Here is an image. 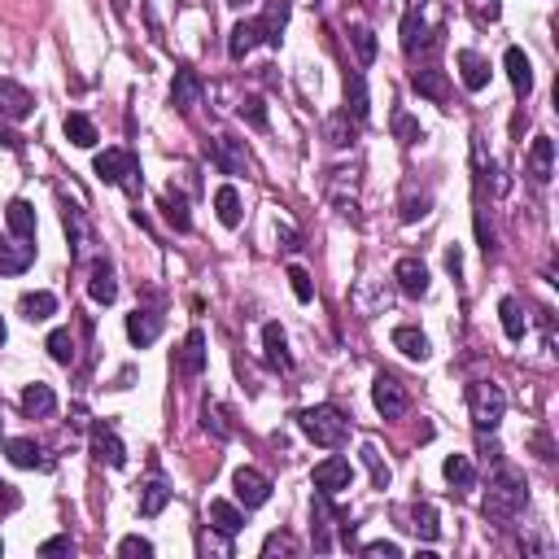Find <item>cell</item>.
<instances>
[{
	"label": "cell",
	"instance_id": "obj_1",
	"mask_svg": "<svg viewBox=\"0 0 559 559\" xmlns=\"http://www.w3.org/2000/svg\"><path fill=\"white\" fill-rule=\"evenodd\" d=\"M529 503V486H525V472H516L507 463L494 467V481H489V494H486V516L489 520H511L520 516Z\"/></svg>",
	"mask_w": 559,
	"mask_h": 559
},
{
	"label": "cell",
	"instance_id": "obj_2",
	"mask_svg": "<svg viewBox=\"0 0 559 559\" xmlns=\"http://www.w3.org/2000/svg\"><path fill=\"white\" fill-rule=\"evenodd\" d=\"M297 429L315 441V446H323V450H337V446H345V438H350V419H345L337 407H328V402L306 407V411L297 415Z\"/></svg>",
	"mask_w": 559,
	"mask_h": 559
},
{
	"label": "cell",
	"instance_id": "obj_3",
	"mask_svg": "<svg viewBox=\"0 0 559 559\" xmlns=\"http://www.w3.org/2000/svg\"><path fill=\"white\" fill-rule=\"evenodd\" d=\"M467 411H472V424H477L481 433H494V429L503 424V415H507V393H503V385H494V381H472V385H467Z\"/></svg>",
	"mask_w": 559,
	"mask_h": 559
},
{
	"label": "cell",
	"instance_id": "obj_4",
	"mask_svg": "<svg viewBox=\"0 0 559 559\" xmlns=\"http://www.w3.org/2000/svg\"><path fill=\"white\" fill-rule=\"evenodd\" d=\"M92 170H97L101 184L140 193V162H136V153H127V149H105V153H97Z\"/></svg>",
	"mask_w": 559,
	"mask_h": 559
},
{
	"label": "cell",
	"instance_id": "obj_5",
	"mask_svg": "<svg viewBox=\"0 0 559 559\" xmlns=\"http://www.w3.org/2000/svg\"><path fill=\"white\" fill-rule=\"evenodd\" d=\"M371 402H376V411L385 415V419H398V415H407V407H411L407 385H402L398 376H390V371L376 376V385H371Z\"/></svg>",
	"mask_w": 559,
	"mask_h": 559
},
{
	"label": "cell",
	"instance_id": "obj_6",
	"mask_svg": "<svg viewBox=\"0 0 559 559\" xmlns=\"http://www.w3.org/2000/svg\"><path fill=\"white\" fill-rule=\"evenodd\" d=\"M311 481H315L319 494H333V498H337L341 489L354 486V467H350V459H341V455H328L323 463H315Z\"/></svg>",
	"mask_w": 559,
	"mask_h": 559
},
{
	"label": "cell",
	"instance_id": "obj_7",
	"mask_svg": "<svg viewBox=\"0 0 559 559\" xmlns=\"http://www.w3.org/2000/svg\"><path fill=\"white\" fill-rule=\"evenodd\" d=\"M232 489H236V503H241L245 511L263 507L271 498V481L258 467H236V472H232Z\"/></svg>",
	"mask_w": 559,
	"mask_h": 559
},
{
	"label": "cell",
	"instance_id": "obj_8",
	"mask_svg": "<svg viewBox=\"0 0 559 559\" xmlns=\"http://www.w3.org/2000/svg\"><path fill=\"white\" fill-rule=\"evenodd\" d=\"M525 175H529L534 184H551V175H555V140H551V136H537L534 145H529Z\"/></svg>",
	"mask_w": 559,
	"mask_h": 559
},
{
	"label": "cell",
	"instance_id": "obj_9",
	"mask_svg": "<svg viewBox=\"0 0 559 559\" xmlns=\"http://www.w3.org/2000/svg\"><path fill=\"white\" fill-rule=\"evenodd\" d=\"M31 110H35V97L26 92L23 83H14V79H0V114L14 122L31 119Z\"/></svg>",
	"mask_w": 559,
	"mask_h": 559
},
{
	"label": "cell",
	"instance_id": "obj_10",
	"mask_svg": "<svg viewBox=\"0 0 559 559\" xmlns=\"http://www.w3.org/2000/svg\"><path fill=\"white\" fill-rule=\"evenodd\" d=\"M258 44H267V31L258 18H245V23L232 26V40H227V53H232V62H241L249 53L258 49Z\"/></svg>",
	"mask_w": 559,
	"mask_h": 559
},
{
	"label": "cell",
	"instance_id": "obj_11",
	"mask_svg": "<svg viewBox=\"0 0 559 559\" xmlns=\"http://www.w3.org/2000/svg\"><path fill=\"white\" fill-rule=\"evenodd\" d=\"M263 359H267L271 371H293V354H289V337L280 323H267L263 328Z\"/></svg>",
	"mask_w": 559,
	"mask_h": 559
},
{
	"label": "cell",
	"instance_id": "obj_12",
	"mask_svg": "<svg viewBox=\"0 0 559 559\" xmlns=\"http://www.w3.org/2000/svg\"><path fill=\"white\" fill-rule=\"evenodd\" d=\"M206 92V83H201V74L188 71V66H179L175 71V83H170V101H175V110H193L197 101Z\"/></svg>",
	"mask_w": 559,
	"mask_h": 559
},
{
	"label": "cell",
	"instance_id": "obj_13",
	"mask_svg": "<svg viewBox=\"0 0 559 559\" xmlns=\"http://www.w3.org/2000/svg\"><path fill=\"white\" fill-rule=\"evenodd\" d=\"M35 263V245L31 241H0V275H23Z\"/></svg>",
	"mask_w": 559,
	"mask_h": 559
},
{
	"label": "cell",
	"instance_id": "obj_14",
	"mask_svg": "<svg viewBox=\"0 0 559 559\" xmlns=\"http://www.w3.org/2000/svg\"><path fill=\"white\" fill-rule=\"evenodd\" d=\"M92 455H97L101 463H110V467H122V463H127V446L119 441V433H114L110 424H97V429H92Z\"/></svg>",
	"mask_w": 559,
	"mask_h": 559
},
{
	"label": "cell",
	"instance_id": "obj_15",
	"mask_svg": "<svg viewBox=\"0 0 559 559\" xmlns=\"http://www.w3.org/2000/svg\"><path fill=\"white\" fill-rule=\"evenodd\" d=\"M459 79L467 92H486L489 88V62L477 49H463L459 53Z\"/></svg>",
	"mask_w": 559,
	"mask_h": 559
},
{
	"label": "cell",
	"instance_id": "obj_16",
	"mask_svg": "<svg viewBox=\"0 0 559 559\" xmlns=\"http://www.w3.org/2000/svg\"><path fill=\"white\" fill-rule=\"evenodd\" d=\"M345 114H350L354 122H367V114H371V97H367L363 71L345 74Z\"/></svg>",
	"mask_w": 559,
	"mask_h": 559
},
{
	"label": "cell",
	"instance_id": "obj_17",
	"mask_svg": "<svg viewBox=\"0 0 559 559\" xmlns=\"http://www.w3.org/2000/svg\"><path fill=\"white\" fill-rule=\"evenodd\" d=\"M127 337H131V345H153V341L162 337V315L158 311H131L127 315Z\"/></svg>",
	"mask_w": 559,
	"mask_h": 559
},
{
	"label": "cell",
	"instance_id": "obj_18",
	"mask_svg": "<svg viewBox=\"0 0 559 559\" xmlns=\"http://www.w3.org/2000/svg\"><path fill=\"white\" fill-rule=\"evenodd\" d=\"M393 280H398V289L407 293V297H424L429 293V267L419 258H402L393 267Z\"/></svg>",
	"mask_w": 559,
	"mask_h": 559
},
{
	"label": "cell",
	"instance_id": "obj_19",
	"mask_svg": "<svg viewBox=\"0 0 559 559\" xmlns=\"http://www.w3.org/2000/svg\"><path fill=\"white\" fill-rule=\"evenodd\" d=\"M23 411L31 415V419H49V415L57 411V393H53V385L31 381V385L23 390Z\"/></svg>",
	"mask_w": 559,
	"mask_h": 559
},
{
	"label": "cell",
	"instance_id": "obj_20",
	"mask_svg": "<svg viewBox=\"0 0 559 559\" xmlns=\"http://www.w3.org/2000/svg\"><path fill=\"white\" fill-rule=\"evenodd\" d=\"M5 223H9V232H14L18 241H35V206H31V201L14 197V201L5 206Z\"/></svg>",
	"mask_w": 559,
	"mask_h": 559
},
{
	"label": "cell",
	"instance_id": "obj_21",
	"mask_svg": "<svg viewBox=\"0 0 559 559\" xmlns=\"http://www.w3.org/2000/svg\"><path fill=\"white\" fill-rule=\"evenodd\" d=\"M206 153H210V162H215L223 175H241V170H245V149L236 145V140H227V136L210 140V145H206Z\"/></svg>",
	"mask_w": 559,
	"mask_h": 559
},
{
	"label": "cell",
	"instance_id": "obj_22",
	"mask_svg": "<svg viewBox=\"0 0 559 559\" xmlns=\"http://www.w3.org/2000/svg\"><path fill=\"white\" fill-rule=\"evenodd\" d=\"M503 66H507L511 88H516L520 97H529V92H534V66H529V57H525V49H516V44H511V49L503 53Z\"/></svg>",
	"mask_w": 559,
	"mask_h": 559
},
{
	"label": "cell",
	"instance_id": "obj_23",
	"mask_svg": "<svg viewBox=\"0 0 559 559\" xmlns=\"http://www.w3.org/2000/svg\"><path fill=\"white\" fill-rule=\"evenodd\" d=\"M210 529H219L223 537H236L245 529V511L236 503H227V498H215L210 503Z\"/></svg>",
	"mask_w": 559,
	"mask_h": 559
},
{
	"label": "cell",
	"instance_id": "obj_24",
	"mask_svg": "<svg viewBox=\"0 0 559 559\" xmlns=\"http://www.w3.org/2000/svg\"><path fill=\"white\" fill-rule=\"evenodd\" d=\"M411 88L419 92V97H429L433 105H446V97H450V88H446V74H441L438 66L411 71Z\"/></svg>",
	"mask_w": 559,
	"mask_h": 559
},
{
	"label": "cell",
	"instance_id": "obj_25",
	"mask_svg": "<svg viewBox=\"0 0 559 559\" xmlns=\"http://www.w3.org/2000/svg\"><path fill=\"white\" fill-rule=\"evenodd\" d=\"M88 297L97 306H110L119 297V280H114V267L110 263H92V280H88Z\"/></svg>",
	"mask_w": 559,
	"mask_h": 559
},
{
	"label": "cell",
	"instance_id": "obj_26",
	"mask_svg": "<svg viewBox=\"0 0 559 559\" xmlns=\"http://www.w3.org/2000/svg\"><path fill=\"white\" fill-rule=\"evenodd\" d=\"M5 455H9L14 467H53V463L44 459V450H40L31 438H9L5 441Z\"/></svg>",
	"mask_w": 559,
	"mask_h": 559
},
{
	"label": "cell",
	"instance_id": "obj_27",
	"mask_svg": "<svg viewBox=\"0 0 559 559\" xmlns=\"http://www.w3.org/2000/svg\"><path fill=\"white\" fill-rule=\"evenodd\" d=\"M179 371H188V376H201V371H206V333H201V328H193V333L184 337Z\"/></svg>",
	"mask_w": 559,
	"mask_h": 559
},
{
	"label": "cell",
	"instance_id": "obj_28",
	"mask_svg": "<svg viewBox=\"0 0 559 559\" xmlns=\"http://www.w3.org/2000/svg\"><path fill=\"white\" fill-rule=\"evenodd\" d=\"M167 503H170V486L162 481V477H153V481H145V486H140V503H136V507H140V516H145V520L162 516V507H167Z\"/></svg>",
	"mask_w": 559,
	"mask_h": 559
},
{
	"label": "cell",
	"instance_id": "obj_29",
	"mask_svg": "<svg viewBox=\"0 0 559 559\" xmlns=\"http://www.w3.org/2000/svg\"><path fill=\"white\" fill-rule=\"evenodd\" d=\"M393 350H402L415 363H424V359L433 354V345H429V337H424L419 328H393Z\"/></svg>",
	"mask_w": 559,
	"mask_h": 559
},
{
	"label": "cell",
	"instance_id": "obj_30",
	"mask_svg": "<svg viewBox=\"0 0 559 559\" xmlns=\"http://www.w3.org/2000/svg\"><path fill=\"white\" fill-rule=\"evenodd\" d=\"M18 311H23V319H31V323H44V319L57 315V297H53L49 289H40V293H23Z\"/></svg>",
	"mask_w": 559,
	"mask_h": 559
},
{
	"label": "cell",
	"instance_id": "obj_31",
	"mask_svg": "<svg viewBox=\"0 0 559 559\" xmlns=\"http://www.w3.org/2000/svg\"><path fill=\"white\" fill-rule=\"evenodd\" d=\"M311 520H315V551H328L333 546V494H315V503H311Z\"/></svg>",
	"mask_w": 559,
	"mask_h": 559
},
{
	"label": "cell",
	"instance_id": "obj_32",
	"mask_svg": "<svg viewBox=\"0 0 559 559\" xmlns=\"http://www.w3.org/2000/svg\"><path fill=\"white\" fill-rule=\"evenodd\" d=\"M62 131H66V140H71L74 149H92V145H97V122L88 119V114H66Z\"/></svg>",
	"mask_w": 559,
	"mask_h": 559
},
{
	"label": "cell",
	"instance_id": "obj_33",
	"mask_svg": "<svg viewBox=\"0 0 559 559\" xmlns=\"http://www.w3.org/2000/svg\"><path fill=\"white\" fill-rule=\"evenodd\" d=\"M289 0H267V9H263V31H267V44H280V35H284V26H289Z\"/></svg>",
	"mask_w": 559,
	"mask_h": 559
},
{
	"label": "cell",
	"instance_id": "obj_34",
	"mask_svg": "<svg viewBox=\"0 0 559 559\" xmlns=\"http://www.w3.org/2000/svg\"><path fill=\"white\" fill-rule=\"evenodd\" d=\"M441 477H446L455 489H472V486H477V467H472V459H467V455H446V463H441Z\"/></svg>",
	"mask_w": 559,
	"mask_h": 559
},
{
	"label": "cell",
	"instance_id": "obj_35",
	"mask_svg": "<svg viewBox=\"0 0 559 559\" xmlns=\"http://www.w3.org/2000/svg\"><path fill=\"white\" fill-rule=\"evenodd\" d=\"M498 315H503V333H507L511 341H525L529 319H525V306H520L516 297H503V302H498Z\"/></svg>",
	"mask_w": 559,
	"mask_h": 559
},
{
	"label": "cell",
	"instance_id": "obj_36",
	"mask_svg": "<svg viewBox=\"0 0 559 559\" xmlns=\"http://www.w3.org/2000/svg\"><path fill=\"white\" fill-rule=\"evenodd\" d=\"M215 215H219L223 227H236L241 223V193L232 184H223L219 193H215Z\"/></svg>",
	"mask_w": 559,
	"mask_h": 559
},
{
	"label": "cell",
	"instance_id": "obj_37",
	"mask_svg": "<svg viewBox=\"0 0 559 559\" xmlns=\"http://www.w3.org/2000/svg\"><path fill=\"white\" fill-rule=\"evenodd\" d=\"M359 455H363L367 472H371V486H376V489H390L393 472H390V463L381 459V450H376V446H371V441H363V450H359Z\"/></svg>",
	"mask_w": 559,
	"mask_h": 559
},
{
	"label": "cell",
	"instance_id": "obj_38",
	"mask_svg": "<svg viewBox=\"0 0 559 559\" xmlns=\"http://www.w3.org/2000/svg\"><path fill=\"white\" fill-rule=\"evenodd\" d=\"M411 520H415L411 529H415V534H419V537H424V542H438V537H441L438 507H433V503H419V507L411 511Z\"/></svg>",
	"mask_w": 559,
	"mask_h": 559
},
{
	"label": "cell",
	"instance_id": "obj_39",
	"mask_svg": "<svg viewBox=\"0 0 559 559\" xmlns=\"http://www.w3.org/2000/svg\"><path fill=\"white\" fill-rule=\"evenodd\" d=\"M44 350L53 354V363L71 367V363H74V337H71V328H57V333H49Z\"/></svg>",
	"mask_w": 559,
	"mask_h": 559
},
{
	"label": "cell",
	"instance_id": "obj_40",
	"mask_svg": "<svg viewBox=\"0 0 559 559\" xmlns=\"http://www.w3.org/2000/svg\"><path fill=\"white\" fill-rule=\"evenodd\" d=\"M162 215H167V223L175 227V232H188V227H193V219H188V201H184L179 193L162 197Z\"/></svg>",
	"mask_w": 559,
	"mask_h": 559
},
{
	"label": "cell",
	"instance_id": "obj_41",
	"mask_svg": "<svg viewBox=\"0 0 559 559\" xmlns=\"http://www.w3.org/2000/svg\"><path fill=\"white\" fill-rule=\"evenodd\" d=\"M323 136H328V145L333 149H345L350 140H354V127H350V114L341 110V114H333V119L323 122Z\"/></svg>",
	"mask_w": 559,
	"mask_h": 559
},
{
	"label": "cell",
	"instance_id": "obj_42",
	"mask_svg": "<svg viewBox=\"0 0 559 559\" xmlns=\"http://www.w3.org/2000/svg\"><path fill=\"white\" fill-rule=\"evenodd\" d=\"M350 44L359 53V66H371V62H376V35H371V26H354V31H350Z\"/></svg>",
	"mask_w": 559,
	"mask_h": 559
},
{
	"label": "cell",
	"instance_id": "obj_43",
	"mask_svg": "<svg viewBox=\"0 0 559 559\" xmlns=\"http://www.w3.org/2000/svg\"><path fill=\"white\" fill-rule=\"evenodd\" d=\"M393 136H398L402 145H415V140H424V127H419L407 110H393Z\"/></svg>",
	"mask_w": 559,
	"mask_h": 559
},
{
	"label": "cell",
	"instance_id": "obj_44",
	"mask_svg": "<svg viewBox=\"0 0 559 559\" xmlns=\"http://www.w3.org/2000/svg\"><path fill=\"white\" fill-rule=\"evenodd\" d=\"M429 193H415V184H407V197H402V223H415L429 215Z\"/></svg>",
	"mask_w": 559,
	"mask_h": 559
},
{
	"label": "cell",
	"instance_id": "obj_45",
	"mask_svg": "<svg viewBox=\"0 0 559 559\" xmlns=\"http://www.w3.org/2000/svg\"><path fill=\"white\" fill-rule=\"evenodd\" d=\"M241 119L249 122V127H258V131H267V105H263V97H245Z\"/></svg>",
	"mask_w": 559,
	"mask_h": 559
},
{
	"label": "cell",
	"instance_id": "obj_46",
	"mask_svg": "<svg viewBox=\"0 0 559 559\" xmlns=\"http://www.w3.org/2000/svg\"><path fill=\"white\" fill-rule=\"evenodd\" d=\"M467 9H472V18H477L481 26L503 18V5H498V0H467Z\"/></svg>",
	"mask_w": 559,
	"mask_h": 559
},
{
	"label": "cell",
	"instance_id": "obj_47",
	"mask_svg": "<svg viewBox=\"0 0 559 559\" xmlns=\"http://www.w3.org/2000/svg\"><path fill=\"white\" fill-rule=\"evenodd\" d=\"M289 284H293V297H297V302H315V284H311V275L302 267H289Z\"/></svg>",
	"mask_w": 559,
	"mask_h": 559
},
{
	"label": "cell",
	"instance_id": "obj_48",
	"mask_svg": "<svg viewBox=\"0 0 559 559\" xmlns=\"http://www.w3.org/2000/svg\"><path fill=\"white\" fill-rule=\"evenodd\" d=\"M206 433H215L219 441H227V433H232V429H227V419H223L219 402H206Z\"/></svg>",
	"mask_w": 559,
	"mask_h": 559
},
{
	"label": "cell",
	"instance_id": "obj_49",
	"mask_svg": "<svg viewBox=\"0 0 559 559\" xmlns=\"http://www.w3.org/2000/svg\"><path fill=\"white\" fill-rule=\"evenodd\" d=\"M119 555H127V559H136V555L149 559V555H153V542H149V537H136V534H131V537H122V542H119Z\"/></svg>",
	"mask_w": 559,
	"mask_h": 559
},
{
	"label": "cell",
	"instance_id": "obj_50",
	"mask_svg": "<svg viewBox=\"0 0 559 559\" xmlns=\"http://www.w3.org/2000/svg\"><path fill=\"white\" fill-rule=\"evenodd\" d=\"M74 551V542L66 534L62 537H49V542H40V555H71Z\"/></svg>",
	"mask_w": 559,
	"mask_h": 559
},
{
	"label": "cell",
	"instance_id": "obj_51",
	"mask_svg": "<svg viewBox=\"0 0 559 559\" xmlns=\"http://www.w3.org/2000/svg\"><path fill=\"white\" fill-rule=\"evenodd\" d=\"M363 555H390V559H398V555H402V546H398V542H390V537H381V542H367Z\"/></svg>",
	"mask_w": 559,
	"mask_h": 559
},
{
	"label": "cell",
	"instance_id": "obj_52",
	"mask_svg": "<svg viewBox=\"0 0 559 559\" xmlns=\"http://www.w3.org/2000/svg\"><path fill=\"white\" fill-rule=\"evenodd\" d=\"M18 503H23V498H18V489L9 486V481H0V511H14Z\"/></svg>",
	"mask_w": 559,
	"mask_h": 559
},
{
	"label": "cell",
	"instance_id": "obj_53",
	"mask_svg": "<svg viewBox=\"0 0 559 559\" xmlns=\"http://www.w3.org/2000/svg\"><path fill=\"white\" fill-rule=\"evenodd\" d=\"M66 232H71V245H79V236H83V223H79V210H74V206H66Z\"/></svg>",
	"mask_w": 559,
	"mask_h": 559
},
{
	"label": "cell",
	"instance_id": "obj_54",
	"mask_svg": "<svg viewBox=\"0 0 559 559\" xmlns=\"http://www.w3.org/2000/svg\"><path fill=\"white\" fill-rule=\"evenodd\" d=\"M275 551H293V542L284 534H271L267 542H263V555H275Z\"/></svg>",
	"mask_w": 559,
	"mask_h": 559
},
{
	"label": "cell",
	"instance_id": "obj_55",
	"mask_svg": "<svg viewBox=\"0 0 559 559\" xmlns=\"http://www.w3.org/2000/svg\"><path fill=\"white\" fill-rule=\"evenodd\" d=\"M280 241H284V249H297V232H293V227H280Z\"/></svg>",
	"mask_w": 559,
	"mask_h": 559
},
{
	"label": "cell",
	"instance_id": "obj_56",
	"mask_svg": "<svg viewBox=\"0 0 559 559\" xmlns=\"http://www.w3.org/2000/svg\"><path fill=\"white\" fill-rule=\"evenodd\" d=\"M0 145H5V149H23V140H18L14 131H0Z\"/></svg>",
	"mask_w": 559,
	"mask_h": 559
},
{
	"label": "cell",
	"instance_id": "obj_57",
	"mask_svg": "<svg viewBox=\"0 0 559 559\" xmlns=\"http://www.w3.org/2000/svg\"><path fill=\"white\" fill-rule=\"evenodd\" d=\"M5 341H9V328H5V319H0V345H5Z\"/></svg>",
	"mask_w": 559,
	"mask_h": 559
},
{
	"label": "cell",
	"instance_id": "obj_58",
	"mask_svg": "<svg viewBox=\"0 0 559 559\" xmlns=\"http://www.w3.org/2000/svg\"><path fill=\"white\" fill-rule=\"evenodd\" d=\"M227 5H245V0H227Z\"/></svg>",
	"mask_w": 559,
	"mask_h": 559
},
{
	"label": "cell",
	"instance_id": "obj_59",
	"mask_svg": "<svg viewBox=\"0 0 559 559\" xmlns=\"http://www.w3.org/2000/svg\"><path fill=\"white\" fill-rule=\"evenodd\" d=\"M0 555H5V542H0Z\"/></svg>",
	"mask_w": 559,
	"mask_h": 559
}]
</instances>
